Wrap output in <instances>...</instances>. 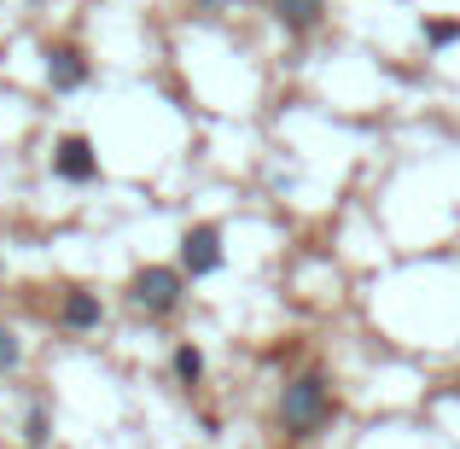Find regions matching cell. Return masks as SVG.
I'll list each match as a JSON object with an SVG mask.
<instances>
[{
    "instance_id": "obj_10",
    "label": "cell",
    "mask_w": 460,
    "mask_h": 449,
    "mask_svg": "<svg viewBox=\"0 0 460 449\" xmlns=\"http://www.w3.org/2000/svg\"><path fill=\"white\" fill-rule=\"evenodd\" d=\"M420 30H426V47H431V53H443V47L460 41V18H426Z\"/></svg>"
},
{
    "instance_id": "obj_4",
    "label": "cell",
    "mask_w": 460,
    "mask_h": 449,
    "mask_svg": "<svg viewBox=\"0 0 460 449\" xmlns=\"http://www.w3.org/2000/svg\"><path fill=\"white\" fill-rule=\"evenodd\" d=\"M181 269H187L192 281H204V274L222 269V228L216 222H192L187 234H181Z\"/></svg>"
},
{
    "instance_id": "obj_6",
    "label": "cell",
    "mask_w": 460,
    "mask_h": 449,
    "mask_svg": "<svg viewBox=\"0 0 460 449\" xmlns=\"http://www.w3.org/2000/svg\"><path fill=\"white\" fill-rule=\"evenodd\" d=\"M100 321H105L100 292H88V286H65V298H58V327H65V333H93Z\"/></svg>"
},
{
    "instance_id": "obj_8",
    "label": "cell",
    "mask_w": 460,
    "mask_h": 449,
    "mask_svg": "<svg viewBox=\"0 0 460 449\" xmlns=\"http://www.w3.org/2000/svg\"><path fill=\"white\" fill-rule=\"evenodd\" d=\"M169 368H175V385H199L204 380V350L199 345H175V356H169Z\"/></svg>"
},
{
    "instance_id": "obj_2",
    "label": "cell",
    "mask_w": 460,
    "mask_h": 449,
    "mask_svg": "<svg viewBox=\"0 0 460 449\" xmlns=\"http://www.w3.org/2000/svg\"><path fill=\"white\" fill-rule=\"evenodd\" d=\"M187 281L192 274L181 269V263H146V269H135V281H128V303H135L146 321H164V315L181 310Z\"/></svg>"
},
{
    "instance_id": "obj_13",
    "label": "cell",
    "mask_w": 460,
    "mask_h": 449,
    "mask_svg": "<svg viewBox=\"0 0 460 449\" xmlns=\"http://www.w3.org/2000/svg\"><path fill=\"white\" fill-rule=\"evenodd\" d=\"M455 397H460V380H455Z\"/></svg>"
},
{
    "instance_id": "obj_9",
    "label": "cell",
    "mask_w": 460,
    "mask_h": 449,
    "mask_svg": "<svg viewBox=\"0 0 460 449\" xmlns=\"http://www.w3.org/2000/svg\"><path fill=\"white\" fill-rule=\"evenodd\" d=\"M47 438H53V415H47V403H30V415H23V444L41 449Z\"/></svg>"
},
{
    "instance_id": "obj_12",
    "label": "cell",
    "mask_w": 460,
    "mask_h": 449,
    "mask_svg": "<svg viewBox=\"0 0 460 449\" xmlns=\"http://www.w3.org/2000/svg\"><path fill=\"white\" fill-rule=\"evenodd\" d=\"M204 6H227V0H204Z\"/></svg>"
},
{
    "instance_id": "obj_3",
    "label": "cell",
    "mask_w": 460,
    "mask_h": 449,
    "mask_svg": "<svg viewBox=\"0 0 460 449\" xmlns=\"http://www.w3.org/2000/svg\"><path fill=\"white\" fill-rule=\"evenodd\" d=\"M41 70H47V88L53 94H76V88H88V76H93L88 53H82L76 41H47L41 47Z\"/></svg>"
},
{
    "instance_id": "obj_5",
    "label": "cell",
    "mask_w": 460,
    "mask_h": 449,
    "mask_svg": "<svg viewBox=\"0 0 460 449\" xmlns=\"http://www.w3.org/2000/svg\"><path fill=\"white\" fill-rule=\"evenodd\" d=\"M53 175L70 181V187H88V181H100V152H93L88 135H65L53 147Z\"/></svg>"
},
{
    "instance_id": "obj_1",
    "label": "cell",
    "mask_w": 460,
    "mask_h": 449,
    "mask_svg": "<svg viewBox=\"0 0 460 449\" xmlns=\"http://www.w3.org/2000/svg\"><path fill=\"white\" fill-rule=\"evenodd\" d=\"M332 420H338V391H332V380H326L321 368L292 373V380H286V391H280V432H286V438L309 444V438H321Z\"/></svg>"
},
{
    "instance_id": "obj_11",
    "label": "cell",
    "mask_w": 460,
    "mask_h": 449,
    "mask_svg": "<svg viewBox=\"0 0 460 449\" xmlns=\"http://www.w3.org/2000/svg\"><path fill=\"white\" fill-rule=\"evenodd\" d=\"M18 368H23V345H18V333L0 321V373H18Z\"/></svg>"
},
{
    "instance_id": "obj_7",
    "label": "cell",
    "mask_w": 460,
    "mask_h": 449,
    "mask_svg": "<svg viewBox=\"0 0 460 449\" xmlns=\"http://www.w3.org/2000/svg\"><path fill=\"white\" fill-rule=\"evenodd\" d=\"M269 6H274V23L286 35H309L326 23V0H269Z\"/></svg>"
}]
</instances>
